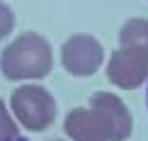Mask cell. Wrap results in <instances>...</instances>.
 I'll use <instances>...</instances> for the list:
<instances>
[{"label": "cell", "instance_id": "cell-1", "mask_svg": "<svg viewBox=\"0 0 148 141\" xmlns=\"http://www.w3.org/2000/svg\"><path fill=\"white\" fill-rule=\"evenodd\" d=\"M51 44L36 32H24L0 54V71L8 80H39L51 73Z\"/></svg>", "mask_w": 148, "mask_h": 141}, {"label": "cell", "instance_id": "cell-2", "mask_svg": "<svg viewBox=\"0 0 148 141\" xmlns=\"http://www.w3.org/2000/svg\"><path fill=\"white\" fill-rule=\"evenodd\" d=\"M10 112L24 129L44 131L56 119V100L41 85H20L10 97Z\"/></svg>", "mask_w": 148, "mask_h": 141}, {"label": "cell", "instance_id": "cell-3", "mask_svg": "<svg viewBox=\"0 0 148 141\" xmlns=\"http://www.w3.org/2000/svg\"><path fill=\"white\" fill-rule=\"evenodd\" d=\"M104 58L102 44L90 34H73L61 46V63L75 78H90L100 71Z\"/></svg>", "mask_w": 148, "mask_h": 141}, {"label": "cell", "instance_id": "cell-4", "mask_svg": "<svg viewBox=\"0 0 148 141\" xmlns=\"http://www.w3.org/2000/svg\"><path fill=\"white\" fill-rule=\"evenodd\" d=\"M88 107L97 117V122L102 124L109 141H126L131 136L134 119H131L129 107L121 102V97H116L112 93H95L90 97Z\"/></svg>", "mask_w": 148, "mask_h": 141}, {"label": "cell", "instance_id": "cell-5", "mask_svg": "<svg viewBox=\"0 0 148 141\" xmlns=\"http://www.w3.org/2000/svg\"><path fill=\"white\" fill-rule=\"evenodd\" d=\"M109 83L121 90H134L148 78V54L141 49L119 46L107 61Z\"/></svg>", "mask_w": 148, "mask_h": 141}, {"label": "cell", "instance_id": "cell-6", "mask_svg": "<svg viewBox=\"0 0 148 141\" xmlns=\"http://www.w3.org/2000/svg\"><path fill=\"white\" fill-rule=\"evenodd\" d=\"M63 129L73 141H109L104 134L102 124L97 122V117L90 112V107H75L66 114Z\"/></svg>", "mask_w": 148, "mask_h": 141}, {"label": "cell", "instance_id": "cell-7", "mask_svg": "<svg viewBox=\"0 0 148 141\" xmlns=\"http://www.w3.org/2000/svg\"><path fill=\"white\" fill-rule=\"evenodd\" d=\"M119 46L141 49L148 54V20H143V17L129 20L119 32Z\"/></svg>", "mask_w": 148, "mask_h": 141}, {"label": "cell", "instance_id": "cell-8", "mask_svg": "<svg viewBox=\"0 0 148 141\" xmlns=\"http://www.w3.org/2000/svg\"><path fill=\"white\" fill-rule=\"evenodd\" d=\"M12 136H17V124L12 119L10 109L5 107V102L0 100V141H8Z\"/></svg>", "mask_w": 148, "mask_h": 141}, {"label": "cell", "instance_id": "cell-9", "mask_svg": "<svg viewBox=\"0 0 148 141\" xmlns=\"http://www.w3.org/2000/svg\"><path fill=\"white\" fill-rule=\"evenodd\" d=\"M12 29H15V12H12V8L8 3L0 0V39L10 36Z\"/></svg>", "mask_w": 148, "mask_h": 141}, {"label": "cell", "instance_id": "cell-10", "mask_svg": "<svg viewBox=\"0 0 148 141\" xmlns=\"http://www.w3.org/2000/svg\"><path fill=\"white\" fill-rule=\"evenodd\" d=\"M8 141H27L24 136H12V139H8Z\"/></svg>", "mask_w": 148, "mask_h": 141}, {"label": "cell", "instance_id": "cell-11", "mask_svg": "<svg viewBox=\"0 0 148 141\" xmlns=\"http://www.w3.org/2000/svg\"><path fill=\"white\" fill-rule=\"evenodd\" d=\"M146 105H148V90H146Z\"/></svg>", "mask_w": 148, "mask_h": 141}]
</instances>
